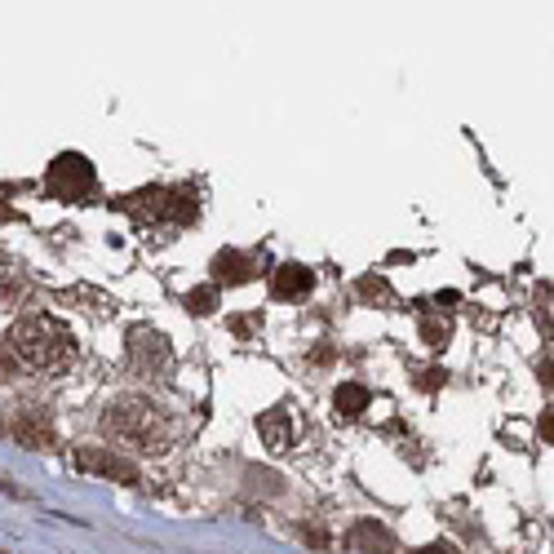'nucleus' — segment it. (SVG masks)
I'll return each mask as SVG.
<instances>
[{"mask_svg":"<svg viewBox=\"0 0 554 554\" xmlns=\"http://www.w3.org/2000/svg\"><path fill=\"white\" fill-rule=\"evenodd\" d=\"M102 435L125 444V448H142V453H164V444H169V422H164V413L151 404V399L120 395V399H111L107 413H102Z\"/></svg>","mask_w":554,"mask_h":554,"instance_id":"nucleus-1","label":"nucleus"},{"mask_svg":"<svg viewBox=\"0 0 554 554\" xmlns=\"http://www.w3.org/2000/svg\"><path fill=\"white\" fill-rule=\"evenodd\" d=\"M5 346L36 373H58L76 359V337L67 333V324L49 320V315H32V320L14 324L5 333Z\"/></svg>","mask_w":554,"mask_h":554,"instance_id":"nucleus-2","label":"nucleus"},{"mask_svg":"<svg viewBox=\"0 0 554 554\" xmlns=\"http://www.w3.org/2000/svg\"><path fill=\"white\" fill-rule=\"evenodd\" d=\"M120 209L142 222H178L182 227V222H196L200 200H196V187H147L120 200Z\"/></svg>","mask_w":554,"mask_h":554,"instance_id":"nucleus-3","label":"nucleus"},{"mask_svg":"<svg viewBox=\"0 0 554 554\" xmlns=\"http://www.w3.org/2000/svg\"><path fill=\"white\" fill-rule=\"evenodd\" d=\"M129 368L138 377L164 382V377L173 373V346H169V337L156 333V328H147V324L129 328Z\"/></svg>","mask_w":554,"mask_h":554,"instance_id":"nucleus-4","label":"nucleus"},{"mask_svg":"<svg viewBox=\"0 0 554 554\" xmlns=\"http://www.w3.org/2000/svg\"><path fill=\"white\" fill-rule=\"evenodd\" d=\"M45 191L63 204H80L94 191V164H89L80 151H63L45 173Z\"/></svg>","mask_w":554,"mask_h":554,"instance_id":"nucleus-5","label":"nucleus"},{"mask_svg":"<svg viewBox=\"0 0 554 554\" xmlns=\"http://www.w3.org/2000/svg\"><path fill=\"white\" fill-rule=\"evenodd\" d=\"M76 466L89 470V475H102V479H116V484H138V466L129 457L111 453V448H80L76 453Z\"/></svg>","mask_w":554,"mask_h":554,"instance_id":"nucleus-6","label":"nucleus"},{"mask_svg":"<svg viewBox=\"0 0 554 554\" xmlns=\"http://www.w3.org/2000/svg\"><path fill=\"white\" fill-rule=\"evenodd\" d=\"M346 546H351L355 554H395V537H391V528H382L377 519H364V523L351 528Z\"/></svg>","mask_w":554,"mask_h":554,"instance_id":"nucleus-7","label":"nucleus"},{"mask_svg":"<svg viewBox=\"0 0 554 554\" xmlns=\"http://www.w3.org/2000/svg\"><path fill=\"white\" fill-rule=\"evenodd\" d=\"M311 284H315V275L306 271L302 262H284V266H275V275H271L275 297H302V293H311Z\"/></svg>","mask_w":554,"mask_h":554,"instance_id":"nucleus-8","label":"nucleus"},{"mask_svg":"<svg viewBox=\"0 0 554 554\" xmlns=\"http://www.w3.org/2000/svg\"><path fill=\"white\" fill-rule=\"evenodd\" d=\"M262 444L271 448V453H289V444H293V417L284 413V408H271V413H262Z\"/></svg>","mask_w":554,"mask_h":554,"instance_id":"nucleus-9","label":"nucleus"},{"mask_svg":"<svg viewBox=\"0 0 554 554\" xmlns=\"http://www.w3.org/2000/svg\"><path fill=\"white\" fill-rule=\"evenodd\" d=\"M213 280H218V284H249L253 280V258H249V253L222 249L218 258H213Z\"/></svg>","mask_w":554,"mask_h":554,"instance_id":"nucleus-10","label":"nucleus"},{"mask_svg":"<svg viewBox=\"0 0 554 554\" xmlns=\"http://www.w3.org/2000/svg\"><path fill=\"white\" fill-rule=\"evenodd\" d=\"M14 439L27 448H54V426H49L40 413H27L14 422Z\"/></svg>","mask_w":554,"mask_h":554,"instance_id":"nucleus-11","label":"nucleus"},{"mask_svg":"<svg viewBox=\"0 0 554 554\" xmlns=\"http://www.w3.org/2000/svg\"><path fill=\"white\" fill-rule=\"evenodd\" d=\"M333 408H337L342 417H359V413L368 408V391H364L359 382H342V386L333 391Z\"/></svg>","mask_w":554,"mask_h":554,"instance_id":"nucleus-12","label":"nucleus"},{"mask_svg":"<svg viewBox=\"0 0 554 554\" xmlns=\"http://www.w3.org/2000/svg\"><path fill=\"white\" fill-rule=\"evenodd\" d=\"M213 306H218V289H213V284H204V289H191L187 293V311L191 315H213Z\"/></svg>","mask_w":554,"mask_h":554,"instance_id":"nucleus-13","label":"nucleus"},{"mask_svg":"<svg viewBox=\"0 0 554 554\" xmlns=\"http://www.w3.org/2000/svg\"><path fill=\"white\" fill-rule=\"evenodd\" d=\"M355 289H359V297H364V302H386V297H391V289H386L382 275H364Z\"/></svg>","mask_w":554,"mask_h":554,"instance_id":"nucleus-14","label":"nucleus"},{"mask_svg":"<svg viewBox=\"0 0 554 554\" xmlns=\"http://www.w3.org/2000/svg\"><path fill=\"white\" fill-rule=\"evenodd\" d=\"M249 492H266V497H275L280 492V475H271V470H249Z\"/></svg>","mask_w":554,"mask_h":554,"instance_id":"nucleus-15","label":"nucleus"},{"mask_svg":"<svg viewBox=\"0 0 554 554\" xmlns=\"http://www.w3.org/2000/svg\"><path fill=\"white\" fill-rule=\"evenodd\" d=\"M422 337H426V346H448V324L444 320H422Z\"/></svg>","mask_w":554,"mask_h":554,"instance_id":"nucleus-16","label":"nucleus"},{"mask_svg":"<svg viewBox=\"0 0 554 554\" xmlns=\"http://www.w3.org/2000/svg\"><path fill=\"white\" fill-rule=\"evenodd\" d=\"M422 386H426V391H435V386H444V368H426V373H422Z\"/></svg>","mask_w":554,"mask_h":554,"instance_id":"nucleus-17","label":"nucleus"},{"mask_svg":"<svg viewBox=\"0 0 554 554\" xmlns=\"http://www.w3.org/2000/svg\"><path fill=\"white\" fill-rule=\"evenodd\" d=\"M417 554H457V550H453V546H422Z\"/></svg>","mask_w":554,"mask_h":554,"instance_id":"nucleus-18","label":"nucleus"},{"mask_svg":"<svg viewBox=\"0 0 554 554\" xmlns=\"http://www.w3.org/2000/svg\"><path fill=\"white\" fill-rule=\"evenodd\" d=\"M9 218V204H5V187H0V222Z\"/></svg>","mask_w":554,"mask_h":554,"instance_id":"nucleus-19","label":"nucleus"}]
</instances>
